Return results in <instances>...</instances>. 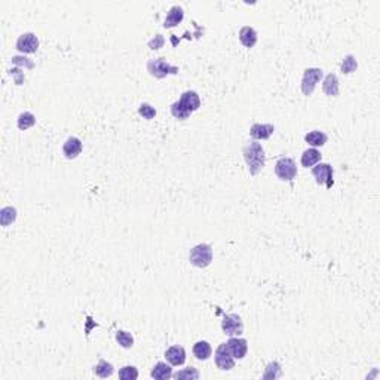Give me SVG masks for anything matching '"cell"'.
Listing matches in <instances>:
<instances>
[{"instance_id": "6da1fadb", "label": "cell", "mask_w": 380, "mask_h": 380, "mask_svg": "<svg viewBox=\"0 0 380 380\" xmlns=\"http://www.w3.org/2000/svg\"><path fill=\"white\" fill-rule=\"evenodd\" d=\"M242 153H244V159L247 162L250 174L257 176L263 170L264 164H266V153H264L263 146L260 143L253 141L248 146L244 147Z\"/></svg>"}, {"instance_id": "7a4b0ae2", "label": "cell", "mask_w": 380, "mask_h": 380, "mask_svg": "<svg viewBox=\"0 0 380 380\" xmlns=\"http://www.w3.org/2000/svg\"><path fill=\"white\" fill-rule=\"evenodd\" d=\"M189 262L196 267H208L212 262V247L209 244H199L190 250Z\"/></svg>"}, {"instance_id": "3957f363", "label": "cell", "mask_w": 380, "mask_h": 380, "mask_svg": "<svg viewBox=\"0 0 380 380\" xmlns=\"http://www.w3.org/2000/svg\"><path fill=\"white\" fill-rule=\"evenodd\" d=\"M147 70L156 79H164V78H167L170 74H177L178 73V67L171 65L170 62H167L164 58L148 59Z\"/></svg>"}, {"instance_id": "277c9868", "label": "cell", "mask_w": 380, "mask_h": 380, "mask_svg": "<svg viewBox=\"0 0 380 380\" xmlns=\"http://www.w3.org/2000/svg\"><path fill=\"white\" fill-rule=\"evenodd\" d=\"M275 174L282 181H292L297 177V165L291 158H281L275 165Z\"/></svg>"}, {"instance_id": "5b68a950", "label": "cell", "mask_w": 380, "mask_h": 380, "mask_svg": "<svg viewBox=\"0 0 380 380\" xmlns=\"http://www.w3.org/2000/svg\"><path fill=\"white\" fill-rule=\"evenodd\" d=\"M322 76H324V73H322L321 68H317V67L306 68L303 73V79H301V92L305 95H311L315 91L317 84L322 79Z\"/></svg>"}, {"instance_id": "8992f818", "label": "cell", "mask_w": 380, "mask_h": 380, "mask_svg": "<svg viewBox=\"0 0 380 380\" xmlns=\"http://www.w3.org/2000/svg\"><path fill=\"white\" fill-rule=\"evenodd\" d=\"M221 328L226 336H231V337L236 336L238 337L244 333V322L238 314H229V315H224V318L221 321Z\"/></svg>"}, {"instance_id": "52a82bcc", "label": "cell", "mask_w": 380, "mask_h": 380, "mask_svg": "<svg viewBox=\"0 0 380 380\" xmlns=\"http://www.w3.org/2000/svg\"><path fill=\"white\" fill-rule=\"evenodd\" d=\"M312 174L320 186H325L327 189L333 187V184H334L333 167L330 164H317L315 167H312Z\"/></svg>"}, {"instance_id": "ba28073f", "label": "cell", "mask_w": 380, "mask_h": 380, "mask_svg": "<svg viewBox=\"0 0 380 380\" xmlns=\"http://www.w3.org/2000/svg\"><path fill=\"white\" fill-rule=\"evenodd\" d=\"M215 364L220 370L229 371L235 367V358L232 352L229 351L227 343H221L215 351Z\"/></svg>"}, {"instance_id": "9c48e42d", "label": "cell", "mask_w": 380, "mask_h": 380, "mask_svg": "<svg viewBox=\"0 0 380 380\" xmlns=\"http://www.w3.org/2000/svg\"><path fill=\"white\" fill-rule=\"evenodd\" d=\"M177 103L189 115H192L193 112L199 110V107H201V98H199L198 92H195V91H186V92H183L181 97H180V100Z\"/></svg>"}, {"instance_id": "30bf717a", "label": "cell", "mask_w": 380, "mask_h": 380, "mask_svg": "<svg viewBox=\"0 0 380 380\" xmlns=\"http://www.w3.org/2000/svg\"><path fill=\"white\" fill-rule=\"evenodd\" d=\"M17 49L23 54H34L39 49V39L34 33H24L17 40Z\"/></svg>"}, {"instance_id": "8fae6325", "label": "cell", "mask_w": 380, "mask_h": 380, "mask_svg": "<svg viewBox=\"0 0 380 380\" xmlns=\"http://www.w3.org/2000/svg\"><path fill=\"white\" fill-rule=\"evenodd\" d=\"M227 348L232 352L235 359H244L247 352H248V342L245 339H239V337H232L227 342Z\"/></svg>"}, {"instance_id": "7c38bea8", "label": "cell", "mask_w": 380, "mask_h": 380, "mask_svg": "<svg viewBox=\"0 0 380 380\" xmlns=\"http://www.w3.org/2000/svg\"><path fill=\"white\" fill-rule=\"evenodd\" d=\"M82 148H84V144L78 137H70L62 146V153L67 159H76L81 155Z\"/></svg>"}, {"instance_id": "4fadbf2b", "label": "cell", "mask_w": 380, "mask_h": 380, "mask_svg": "<svg viewBox=\"0 0 380 380\" xmlns=\"http://www.w3.org/2000/svg\"><path fill=\"white\" fill-rule=\"evenodd\" d=\"M275 131L272 123H254L250 129V135L254 140H267Z\"/></svg>"}, {"instance_id": "5bb4252c", "label": "cell", "mask_w": 380, "mask_h": 380, "mask_svg": "<svg viewBox=\"0 0 380 380\" xmlns=\"http://www.w3.org/2000/svg\"><path fill=\"white\" fill-rule=\"evenodd\" d=\"M165 358L171 365H183L186 362V351L183 346H171L165 352Z\"/></svg>"}, {"instance_id": "9a60e30c", "label": "cell", "mask_w": 380, "mask_h": 380, "mask_svg": "<svg viewBox=\"0 0 380 380\" xmlns=\"http://www.w3.org/2000/svg\"><path fill=\"white\" fill-rule=\"evenodd\" d=\"M183 18H184V11H183V8H181V6H173V8L170 9V12H168L167 18H165L164 27H165V29H173V27H176V26H178V24L183 21Z\"/></svg>"}, {"instance_id": "2e32d148", "label": "cell", "mask_w": 380, "mask_h": 380, "mask_svg": "<svg viewBox=\"0 0 380 380\" xmlns=\"http://www.w3.org/2000/svg\"><path fill=\"white\" fill-rule=\"evenodd\" d=\"M239 40L245 48H253L257 43V31L250 26H245L239 30Z\"/></svg>"}, {"instance_id": "e0dca14e", "label": "cell", "mask_w": 380, "mask_h": 380, "mask_svg": "<svg viewBox=\"0 0 380 380\" xmlns=\"http://www.w3.org/2000/svg\"><path fill=\"white\" fill-rule=\"evenodd\" d=\"M322 91L328 97H337L339 95V79L334 73H330L325 76L324 84H322Z\"/></svg>"}, {"instance_id": "ac0fdd59", "label": "cell", "mask_w": 380, "mask_h": 380, "mask_svg": "<svg viewBox=\"0 0 380 380\" xmlns=\"http://www.w3.org/2000/svg\"><path fill=\"white\" fill-rule=\"evenodd\" d=\"M150 376L156 380L171 379V377H173V368H171L167 362H162V361H161V362H158V364L153 367Z\"/></svg>"}, {"instance_id": "d6986e66", "label": "cell", "mask_w": 380, "mask_h": 380, "mask_svg": "<svg viewBox=\"0 0 380 380\" xmlns=\"http://www.w3.org/2000/svg\"><path fill=\"white\" fill-rule=\"evenodd\" d=\"M320 161H321V153H320V150H317L315 147L305 150L303 155H301V165H303L305 168L315 167Z\"/></svg>"}, {"instance_id": "ffe728a7", "label": "cell", "mask_w": 380, "mask_h": 380, "mask_svg": "<svg viewBox=\"0 0 380 380\" xmlns=\"http://www.w3.org/2000/svg\"><path fill=\"white\" fill-rule=\"evenodd\" d=\"M327 140H328V137L322 131H312L305 135V141L312 147H322L327 143Z\"/></svg>"}, {"instance_id": "44dd1931", "label": "cell", "mask_w": 380, "mask_h": 380, "mask_svg": "<svg viewBox=\"0 0 380 380\" xmlns=\"http://www.w3.org/2000/svg\"><path fill=\"white\" fill-rule=\"evenodd\" d=\"M212 353V348L208 342L205 340H201V342H196L195 346H193V355L199 359V361H206Z\"/></svg>"}, {"instance_id": "7402d4cb", "label": "cell", "mask_w": 380, "mask_h": 380, "mask_svg": "<svg viewBox=\"0 0 380 380\" xmlns=\"http://www.w3.org/2000/svg\"><path fill=\"white\" fill-rule=\"evenodd\" d=\"M94 373L101 379H107L115 373V367L110 362H107L106 359H100L98 364L94 367Z\"/></svg>"}, {"instance_id": "603a6c76", "label": "cell", "mask_w": 380, "mask_h": 380, "mask_svg": "<svg viewBox=\"0 0 380 380\" xmlns=\"http://www.w3.org/2000/svg\"><path fill=\"white\" fill-rule=\"evenodd\" d=\"M15 220H17V208H14V206L2 208V211H0V224L3 227L12 224Z\"/></svg>"}, {"instance_id": "cb8c5ba5", "label": "cell", "mask_w": 380, "mask_h": 380, "mask_svg": "<svg viewBox=\"0 0 380 380\" xmlns=\"http://www.w3.org/2000/svg\"><path fill=\"white\" fill-rule=\"evenodd\" d=\"M116 340L117 343L123 348V349H129L134 346V337L131 333L123 331V330H117L116 331Z\"/></svg>"}, {"instance_id": "d4e9b609", "label": "cell", "mask_w": 380, "mask_h": 380, "mask_svg": "<svg viewBox=\"0 0 380 380\" xmlns=\"http://www.w3.org/2000/svg\"><path fill=\"white\" fill-rule=\"evenodd\" d=\"M199 371L193 367H189V368H184V370H180L177 373H173V377L177 380H196L199 379Z\"/></svg>"}, {"instance_id": "484cf974", "label": "cell", "mask_w": 380, "mask_h": 380, "mask_svg": "<svg viewBox=\"0 0 380 380\" xmlns=\"http://www.w3.org/2000/svg\"><path fill=\"white\" fill-rule=\"evenodd\" d=\"M34 123H36V117H34L33 113H30V112H23V113L18 116V120H17V125H18V128H20L21 131L29 129Z\"/></svg>"}, {"instance_id": "4316f807", "label": "cell", "mask_w": 380, "mask_h": 380, "mask_svg": "<svg viewBox=\"0 0 380 380\" xmlns=\"http://www.w3.org/2000/svg\"><path fill=\"white\" fill-rule=\"evenodd\" d=\"M281 374H282V370H281L279 362L272 361V362H269V364H267V367H266L263 379H273V380L279 379V377H281Z\"/></svg>"}, {"instance_id": "83f0119b", "label": "cell", "mask_w": 380, "mask_h": 380, "mask_svg": "<svg viewBox=\"0 0 380 380\" xmlns=\"http://www.w3.org/2000/svg\"><path fill=\"white\" fill-rule=\"evenodd\" d=\"M356 68H358V62H356V58L353 55H346L342 61V64H340V70H342L343 74L353 73Z\"/></svg>"}, {"instance_id": "f1b7e54d", "label": "cell", "mask_w": 380, "mask_h": 380, "mask_svg": "<svg viewBox=\"0 0 380 380\" xmlns=\"http://www.w3.org/2000/svg\"><path fill=\"white\" fill-rule=\"evenodd\" d=\"M138 377V370L134 365H125L119 370L120 380H135Z\"/></svg>"}, {"instance_id": "f546056e", "label": "cell", "mask_w": 380, "mask_h": 380, "mask_svg": "<svg viewBox=\"0 0 380 380\" xmlns=\"http://www.w3.org/2000/svg\"><path fill=\"white\" fill-rule=\"evenodd\" d=\"M138 115L147 119V120H151L153 117L156 116V109L151 104H148V103H143L138 107Z\"/></svg>"}, {"instance_id": "4dcf8cb0", "label": "cell", "mask_w": 380, "mask_h": 380, "mask_svg": "<svg viewBox=\"0 0 380 380\" xmlns=\"http://www.w3.org/2000/svg\"><path fill=\"white\" fill-rule=\"evenodd\" d=\"M171 113H173V116L176 117V119H180V120H186L187 117L190 116L187 112H184V110L180 107V104H178L177 101L171 106Z\"/></svg>"}, {"instance_id": "1f68e13d", "label": "cell", "mask_w": 380, "mask_h": 380, "mask_svg": "<svg viewBox=\"0 0 380 380\" xmlns=\"http://www.w3.org/2000/svg\"><path fill=\"white\" fill-rule=\"evenodd\" d=\"M164 43H165L164 36H162V34H156V36L148 42V48L153 49V51H156V49H161V48L164 46Z\"/></svg>"}]
</instances>
